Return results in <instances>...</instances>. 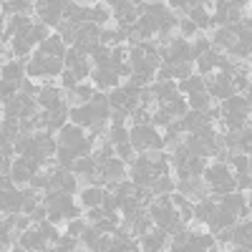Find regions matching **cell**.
<instances>
[{"label":"cell","instance_id":"cell-1","mask_svg":"<svg viewBox=\"0 0 252 252\" xmlns=\"http://www.w3.org/2000/svg\"><path fill=\"white\" fill-rule=\"evenodd\" d=\"M91 81H94V89L96 91H111V89H119L121 86V78L114 73V71H103V68H94L91 71V76H89Z\"/></svg>","mask_w":252,"mask_h":252},{"label":"cell","instance_id":"cell-2","mask_svg":"<svg viewBox=\"0 0 252 252\" xmlns=\"http://www.w3.org/2000/svg\"><path fill=\"white\" fill-rule=\"evenodd\" d=\"M81 139H86V131H83V126H76V124L63 126V129H58V134H56L58 146H76Z\"/></svg>","mask_w":252,"mask_h":252},{"label":"cell","instance_id":"cell-3","mask_svg":"<svg viewBox=\"0 0 252 252\" xmlns=\"http://www.w3.org/2000/svg\"><path fill=\"white\" fill-rule=\"evenodd\" d=\"M23 202H26L23 189L3 192V197H0V209H3V212H23Z\"/></svg>","mask_w":252,"mask_h":252},{"label":"cell","instance_id":"cell-4","mask_svg":"<svg viewBox=\"0 0 252 252\" xmlns=\"http://www.w3.org/2000/svg\"><path fill=\"white\" fill-rule=\"evenodd\" d=\"M38 51L43 53L46 58L48 56H56V58H63V53H66V43H63V38L58 33H53L46 43H38Z\"/></svg>","mask_w":252,"mask_h":252},{"label":"cell","instance_id":"cell-5","mask_svg":"<svg viewBox=\"0 0 252 252\" xmlns=\"http://www.w3.org/2000/svg\"><path fill=\"white\" fill-rule=\"evenodd\" d=\"M83 209H89V207H101V199H103V187H86V189H81V194H78Z\"/></svg>","mask_w":252,"mask_h":252},{"label":"cell","instance_id":"cell-6","mask_svg":"<svg viewBox=\"0 0 252 252\" xmlns=\"http://www.w3.org/2000/svg\"><path fill=\"white\" fill-rule=\"evenodd\" d=\"M38 103H40V109H46V111H53L61 106V98H58V89L56 86H43L38 94Z\"/></svg>","mask_w":252,"mask_h":252},{"label":"cell","instance_id":"cell-7","mask_svg":"<svg viewBox=\"0 0 252 252\" xmlns=\"http://www.w3.org/2000/svg\"><path fill=\"white\" fill-rule=\"evenodd\" d=\"M177 89H179V94L182 96H192V94H199V91H204V81H202V76H189V78H184V81H177Z\"/></svg>","mask_w":252,"mask_h":252},{"label":"cell","instance_id":"cell-8","mask_svg":"<svg viewBox=\"0 0 252 252\" xmlns=\"http://www.w3.org/2000/svg\"><path fill=\"white\" fill-rule=\"evenodd\" d=\"M229 174H232V172H229V164H222V161H215L212 166H207V169L202 172L207 184H215V182H220V179H224Z\"/></svg>","mask_w":252,"mask_h":252},{"label":"cell","instance_id":"cell-9","mask_svg":"<svg viewBox=\"0 0 252 252\" xmlns=\"http://www.w3.org/2000/svg\"><path fill=\"white\" fill-rule=\"evenodd\" d=\"M23 109H26L23 94L18 91V96H13L10 101L3 103V116H8V119H20V116H23Z\"/></svg>","mask_w":252,"mask_h":252},{"label":"cell","instance_id":"cell-10","mask_svg":"<svg viewBox=\"0 0 252 252\" xmlns=\"http://www.w3.org/2000/svg\"><path fill=\"white\" fill-rule=\"evenodd\" d=\"M215 63H217V53H212V51L197 56V61H194V73H197V76H204V73H209V71H215Z\"/></svg>","mask_w":252,"mask_h":252},{"label":"cell","instance_id":"cell-11","mask_svg":"<svg viewBox=\"0 0 252 252\" xmlns=\"http://www.w3.org/2000/svg\"><path fill=\"white\" fill-rule=\"evenodd\" d=\"M159 109H164L169 116H174V119H182L187 111H189V106H187V101H184V96H177V98H172V101H164Z\"/></svg>","mask_w":252,"mask_h":252},{"label":"cell","instance_id":"cell-12","mask_svg":"<svg viewBox=\"0 0 252 252\" xmlns=\"http://www.w3.org/2000/svg\"><path fill=\"white\" fill-rule=\"evenodd\" d=\"M3 78L5 81H20V78H26V66H23V61H10L3 66Z\"/></svg>","mask_w":252,"mask_h":252},{"label":"cell","instance_id":"cell-13","mask_svg":"<svg viewBox=\"0 0 252 252\" xmlns=\"http://www.w3.org/2000/svg\"><path fill=\"white\" fill-rule=\"evenodd\" d=\"M68 116H71V121H73L76 126H91V124H94V114H91L89 103H86V106H78V109H71Z\"/></svg>","mask_w":252,"mask_h":252},{"label":"cell","instance_id":"cell-14","mask_svg":"<svg viewBox=\"0 0 252 252\" xmlns=\"http://www.w3.org/2000/svg\"><path fill=\"white\" fill-rule=\"evenodd\" d=\"M187 18L197 26V31H209V13L202 8V3H197V5H194V10L189 13Z\"/></svg>","mask_w":252,"mask_h":252},{"label":"cell","instance_id":"cell-15","mask_svg":"<svg viewBox=\"0 0 252 252\" xmlns=\"http://www.w3.org/2000/svg\"><path fill=\"white\" fill-rule=\"evenodd\" d=\"M98 169V164L94 161V157H76L73 166H71V172L76 174H94Z\"/></svg>","mask_w":252,"mask_h":252},{"label":"cell","instance_id":"cell-16","mask_svg":"<svg viewBox=\"0 0 252 252\" xmlns=\"http://www.w3.org/2000/svg\"><path fill=\"white\" fill-rule=\"evenodd\" d=\"M114 152H116V157L124 161V164H131L134 159H136V149L131 146V141H121V144H114Z\"/></svg>","mask_w":252,"mask_h":252},{"label":"cell","instance_id":"cell-17","mask_svg":"<svg viewBox=\"0 0 252 252\" xmlns=\"http://www.w3.org/2000/svg\"><path fill=\"white\" fill-rule=\"evenodd\" d=\"M73 76H76V81L81 83V81H86L89 76H91V71H94V63H91V58H81L78 63H76V66L73 68H68Z\"/></svg>","mask_w":252,"mask_h":252},{"label":"cell","instance_id":"cell-18","mask_svg":"<svg viewBox=\"0 0 252 252\" xmlns=\"http://www.w3.org/2000/svg\"><path fill=\"white\" fill-rule=\"evenodd\" d=\"M212 209H215V204L209 202L207 197H204V199H197V204H192V212H194V220H199V222H207V217L212 215Z\"/></svg>","mask_w":252,"mask_h":252},{"label":"cell","instance_id":"cell-19","mask_svg":"<svg viewBox=\"0 0 252 252\" xmlns=\"http://www.w3.org/2000/svg\"><path fill=\"white\" fill-rule=\"evenodd\" d=\"M56 159H58V164L63 166V169L71 172V166H73V161H76V152L71 149V146H58Z\"/></svg>","mask_w":252,"mask_h":252},{"label":"cell","instance_id":"cell-20","mask_svg":"<svg viewBox=\"0 0 252 252\" xmlns=\"http://www.w3.org/2000/svg\"><path fill=\"white\" fill-rule=\"evenodd\" d=\"M43 66H46V76H53L58 78L63 71H66V63H63V58H56V56H48L43 61Z\"/></svg>","mask_w":252,"mask_h":252},{"label":"cell","instance_id":"cell-21","mask_svg":"<svg viewBox=\"0 0 252 252\" xmlns=\"http://www.w3.org/2000/svg\"><path fill=\"white\" fill-rule=\"evenodd\" d=\"M0 136H5V139H18L20 136V119H8L3 116V134Z\"/></svg>","mask_w":252,"mask_h":252},{"label":"cell","instance_id":"cell-22","mask_svg":"<svg viewBox=\"0 0 252 252\" xmlns=\"http://www.w3.org/2000/svg\"><path fill=\"white\" fill-rule=\"evenodd\" d=\"M172 66H174V78L177 81H184L189 76H194V63L192 61H177V63H172Z\"/></svg>","mask_w":252,"mask_h":252},{"label":"cell","instance_id":"cell-23","mask_svg":"<svg viewBox=\"0 0 252 252\" xmlns=\"http://www.w3.org/2000/svg\"><path fill=\"white\" fill-rule=\"evenodd\" d=\"M18 91H20V81H5V78L0 81V98H3V103L18 96Z\"/></svg>","mask_w":252,"mask_h":252},{"label":"cell","instance_id":"cell-24","mask_svg":"<svg viewBox=\"0 0 252 252\" xmlns=\"http://www.w3.org/2000/svg\"><path fill=\"white\" fill-rule=\"evenodd\" d=\"M197 33H199L197 26H194L189 18H182V20H179V38H182V40H194Z\"/></svg>","mask_w":252,"mask_h":252},{"label":"cell","instance_id":"cell-25","mask_svg":"<svg viewBox=\"0 0 252 252\" xmlns=\"http://www.w3.org/2000/svg\"><path fill=\"white\" fill-rule=\"evenodd\" d=\"M111 144H121V141H129V126H109L106 131Z\"/></svg>","mask_w":252,"mask_h":252},{"label":"cell","instance_id":"cell-26","mask_svg":"<svg viewBox=\"0 0 252 252\" xmlns=\"http://www.w3.org/2000/svg\"><path fill=\"white\" fill-rule=\"evenodd\" d=\"M209 187H212L215 194H229V192H235V177L229 174V177H224V179H220L215 184H209Z\"/></svg>","mask_w":252,"mask_h":252},{"label":"cell","instance_id":"cell-27","mask_svg":"<svg viewBox=\"0 0 252 252\" xmlns=\"http://www.w3.org/2000/svg\"><path fill=\"white\" fill-rule=\"evenodd\" d=\"M86 217H76V220H68L66 222V232L68 235H73V237H81L83 235V229H86Z\"/></svg>","mask_w":252,"mask_h":252},{"label":"cell","instance_id":"cell-28","mask_svg":"<svg viewBox=\"0 0 252 252\" xmlns=\"http://www.w3.org/2000/svg\"><path fill=\"white\" fill-rule=\"evenodd\" d=\"M184 164H187L189 174H202L207 169V159H202V157H189Z\"/></svg>","mask_w":252,"mask_h":252},{"label":"cell","instance_id":"cell-29","mask_svg":"<svg viewBox=\"0 0 252 252\" xmlns=\"http://www.w3.org/2000/svg\"><path fill=\"white\" fill-rule=\"evenodd\" d=\"M78 247V237H73V235H61L58 237V245H56V250H61V252H68V250H76Z\"/></svg>","mask_w":252,"mask_h":252},{"label":"cell","instance_id":"cell-30","mask_svg":"<svg viewBox=\"0 0 252 252\" xmlns=\"http://www.w3.org/2000/svg\"><path fill=\"white\" fill-rule=\"evenodd\" d=\"M229 166H235L237 174H250V157L247 154H240V157H235L232 161H229Z\"/></svg>","mask_w":252,"mask_h":252},{"label":"cell","instance_id":"cell-31","mask_svg":"<svg viewBox=\"0 0 252 252\" xmlns=\"http://www.w3.org/2000/svg\"><path fill=\"white\" fill-rule=\"evenodd\" d=\"M124 103H126V91L119 86V89H111L109 91V106H121L124 109Z\"/></svg>","mask_w":252,"mask_h":252},{"label":"cell","instance_id":"cell-32","mask_svg":"<svg viewBox=\"0 0 252 252\" xmlns=\"http://www.w3.org/2000/svg\"><path fill=\"white\" fill-rule=\"evenodd\" d=\"M103 217H106V209H103V207H89V209H86V222H89V224H96V222H101Z\"/></svg>","mask_w":252,"mask_h":252},{"label":"cell","instance_id":"cell-33","mask_svg":"<svg viewBox=\"0 0 252 252\" xmlns=\"http://www.w3.org/2000/svg\"><path fill=\"white\" fill-rule=\"evenodd\" d=\"M58 81H61V86L63 89H68V91H76V86H78V81H76V76L66 68V71H63L61 76H58Z\"/></svg>","mask_w":252,"mask_h":252},{"label":"cell","instance_id":"cell-34","mask_svg":"<svg viewBox=\"0 0 252 252\" xmlns=\"http://www.w3.org/2000/svg\"><path fill=\"white\" fill-rule=\"evenodd\" d=\"M235 177V189L237 192H250V187H252V177L250 174H232Z\"/></svg>","mask_w":252,"mask_h":252},{"label":"cell","instance_id":"cell-35","mask_svg":"<svg viewBox=\"0 0 252 252\" xmlns=\"http://www.w3.org/2000/svg\"><path fill=\"white\" fill-rule=\"evenodd\" d=\"M0 154L13 159V154H18V152H15V141H13V139H5V136H0Z\"/></svg>","mask_w":252,"mask_h":252},{"label":"cell","instance_id":"cell-36","mask_svg":"<svg viewBox=\"0 0 252 252\" xmlns=\"http://www.w3.org/2000/svg\"><path fill=\"white\" fill-rule=\"evenodd\" d=\"M76 94H78L83 101H91L96 91H94V86H89V81H81L78 86H76Z\"/></svg>","mask_w":252,"mask_h":252},{"label":"cell","instance_id":"cell-37","mask_svg":"<svg viewBox=\"0 0 252 252\" xmlns=\"http://www.w3.org/2000/svg\"><path fill=\"white\" fill-rule=\"evenodd\" d=\"M81 61V56H78V51L71 46V48H66V53H63V63H66V68H73L76 63Z\"/></svg>","mask_w":252,"mask_h":252}]
</instances>
